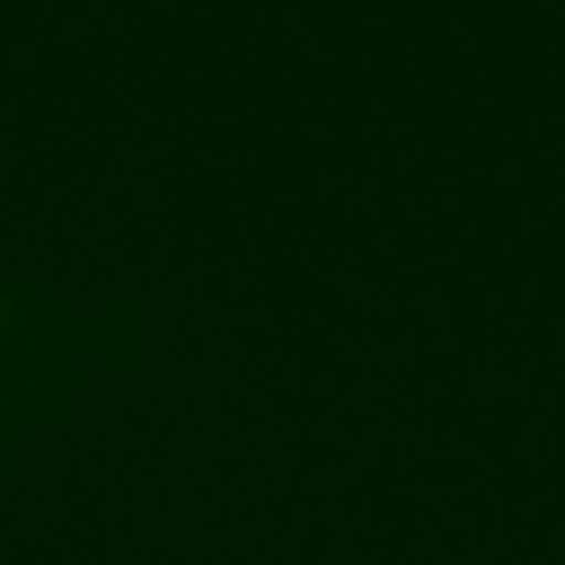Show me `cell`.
I'll return each instance as SVG.
<instances>
[{
    "label": "cell",
    "instance_id": "obj_1",
    "mask_svg": "<svg viewBox=\"0 0 565 565\" xmlns=\"http://www.w3.org/2000/svg\"><path fill=\"white\" fill-rule=\"evenodd\" d=\"M31 322H38L31 298L19 292L7 274H0V353H7V347H25V341H31Z\"/></svg>",
    "mask_w": 565,
    "mask_h": 565
},
{
    "label": "cell",
    "instance_id": "obj_2",
    "mask_svg": "<svg viewBox=\"0 0 565 565\" xmlns=\"http://www.w3.org/2000/svg\"><path fill=\"white\" fill-rule=\"evenodd\" d=\"M0 462H7V431H0Z\"/></svg>",
    "mask_w": 565,
    "mask_h": 565
}]
</instances>
